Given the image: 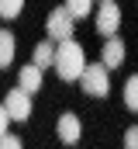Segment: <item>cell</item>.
<instances>
[{
	"instance_id": "13",
	"label": "cell",
	"mask_w": 138,
	"mask_h": 149,
	"mask_svg": "<svg viewBox=\"0 0 138 149\" xmlns=\"http://www.w3.org/2000/svg\"><path fill=\"white\" fill-rule=\"evenodd\" d=\"M21 7H24V0H0V17H17L21 14Z\"/></svg>"
},
{
	"instance_id": "15",
	"label": "cell",
	"mask_w": 138,
	"mask_h": 149,
	"mask_svg": "<svg viewBox=\"0 0 138 149\" xmlns=\"http://www.w3.org/2000/svg\"><path fill=\"white\" fill-rule=\"evenodd\" d=\"M124 149H138V125H131L124 132Z\"/></svg>"
},
{
	"instance_id": "7",
	"label": "cell",
	"mask_w": 138,
	"mask_h": 149,
	"mask_svg": "<svg viewBox=\"0 0 138 149\" xmlns=\"http://www.w3.org/2000/svg\"><path fill=\"white\" fill-rule=\"evenodd\" d=\"M55 132H59L62 146H76V142H79V135H83V125H79V118H76V114H62V118H59V125H55Z\"/></svg>"
},
{
	"instance_id": "11",
	"label": "cell",
	"mask_w": 138,
	"mask_h": 149,
	"mask_svg": "<svg viewBox=\"0 0 138 149\" xmlns=\"http://www.w3.org/2000/svg\"><path fill=\"white\" fill-rule=\"evenodd\" d=\"M93 10V0H66V14L76 21V17H86Z\"/></svg>"
},
{
	"instance_id": "8",
	"label": "cell",
	"mask_w": 138,
	"mask_h": 149,
	"mask_svg": "<svg viewBox=\"0 0 138 149\" xmlns=\"http://www.w3.org/2000/svg\"><path fill=\"white\" fill-rule=\"evenodd\" d=\"M17 83H21L24 94H34V90L41 87V70H38V66H24V70L17 73Z\"/></svg>"
},
{
	"instance_id": "3",
	"label": "cell",
	"mask_w": 138,
	"mask_h": 149,
	"mask_svg": "<svg viewBox=\"0 0 138 149\" xmlns=\"http://www.w3.org/2000/svg\"><path fill=\"white\" fill-rule=\"evenodd\" d=\"M45 31H48L52 42H69V38H72V17L66 14V7H55V10L48 14Z\"/></svg>"
},
{
	"instance_id": "5",
	"label": "cell",
	"mask_w": 138,
	"mask_h": 149,
	"mask_svg": "<svg viewBox=\"0 0 138 149\" xmlns=\"http://www.w3.org/2000/svg\"><path fill=\"white\" fill-rule=\"evenodd\" d=\"M117 28H121V7H117L114 0H104L100 10H97V31H100L104 38H110Z\"/></svg>"
},
{
	"instance_id": "12",
	"label": "cell",
	"mask_w": 138,
	"mask_h": 149,
	"mask_svg": "<svg viewBox=\"0 0 138 149\" xmlns=\"http://www.w3.org/2000/svg\"><path fill=\"white\" fill-rule=\"evenodd\" d=\"M124 104H128V111H138V73L128 76V83H124Z\"/></svg>"
},
{
	"instance_id": "2",
	"label": "cell",
	"mask_w": 138,
	"mask_h": 149,
	"mask_svg": "<svg viewBox=\"0 0 138 149\" xmlns=\"http://www.w3.org/2000/svg\"><path fill=\"white\" fill-rule=\"evenodd\" d=\"M79 83H83V94H90V97H107L110 94V80H107V70H104L100 63L97 66H86L79 73Z\"/></svg>"
},
{
	"instance_id": "16",
	"label": "cell",
	"mask_w": 138,
	"mask_h": 149,
	"mask_svg": "<svg viewBox=\"0 0 138 149\" xmlns=\"http://www.w3.org/2000/svg\"><path fill=\"white\" fill-rule=\"evenodd\" d=\"M7 125H10V118H7V111H3V104H0V135H7Z\"/></svg>"
},
{
	"instance_id": "6",
	"label": "cell",
	"mask_w": 138,
	"mask_h": 149,
	"mask_svg": "<svg viewBox=\"0 0 138 149\" xmlns=\"http://www.w3.org/2000/svg\"><path fill=\"white\" fill-rule=\"evenodd\" d=\"M124 63V42L117 35H110L107 42H104V52H100V66L104 70H117Z\"/></svg>"
},
{
	"instance_id": "17",
	"label": "cell",
	"mask_w": 138,
	"mask_h": 149,
	"mask_svg": "<svg viewBox=\"0 0 138 149\" xmlns=\"http://www.w3.org/2000/svg\"><path fill=\"white\" fill-rule=\"evenodd\" d=\"M100 3H104V0H100Z\"/></svg>"
},
{
	"instance_id": "4",
	"label": "cell",
	"mask_w": 138,
	"mask_h": 149,
	"mask_svg": "<svg viewBox=\"0 0 138 149\" xmlns=\"http://www.w3.org/2000/svg\"><path fill=\"white\" fill-rule=\"evenodd\" d=\"M3 111H7L10 121H28V118H31V94H24L21 87L10 90L7 101H3Z\"/></svg>"
},
{
	"instance_id": "1",
	"label": "cell",
	"mask_w": 138,
	"mask_h": 149,
	"mask_svg": "<svg viewBox=\"0 0 138 149\" xmlns=\"http://www.w3.org/2000/svg\"><path fill=\"white\" fill-rule=\"evenodd\" d=\"M55 73L62 76V80H79V73L86 70V59H83V45L79 42H59L55 45Z\"/></svg>"
},
{
	"instance_id": "9",
	"label": "cell",
	"mask_w": 138,
	"mask_h": 149,
	"mask_svg": "<svg viewBox=\"0 0 138 149\" xmlns=\"http://www.w3.org/2000/svg\"><path fill=\"white\" fill-rule=\"evenodd\" d=\"M52 63H55V45H52V42L34 45V63H31V66H38V70H48Z\"/></svg>"
},
{
	"instance_id": "14",
	"label": "cell",
	"mask_w": 138,
	"mask_h": 149,
	"mask_svg": "<svg viewBox=\"0 0 138 149\" xmlns=\"http://www.w3.org/2000/svg\"><path fill=\"white\" fill-rule=\"evenodd\" d=\"M0 149H24V146H21V139H17V135H10V132H7V135H0Z\"/></svg>"
},
{
	"instance_id": "10",
	"label": "cell",
	"mask_w": 138,
	"mask_h": 149,
	"mask_svg": "<svg viewBox=\"0 0 138 149\" xmlns=\"http://www.w3.org/2000/svg\"><path fill=\"white\" fill-rule=\"evenodd\" d=\"M14 49H17V42L10 31H0V70H7L10 63H14Z\"/></svg>"
}]
</instances>
